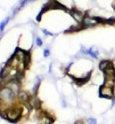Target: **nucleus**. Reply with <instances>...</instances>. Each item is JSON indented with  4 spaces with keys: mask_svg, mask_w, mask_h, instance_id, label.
<instances>
[{
    "mask_svg": "<svg viewBox=\"0 0 115 124\" xmlns=\"http://www.w3.org/2000/svg\"><path fill=\"white\" fill-rule=\"evenodd\" d=\"M3 86L10 89L16 95H18L19 93L21 92V82L18 80H16V79H11V80L8 81V82L5 83ZM1 87H2V86H1Z\"/></svg>",
    "mask_w": 115,
    "mask_h": 124,
    "instance_id": "obj_6",
    "label": "nucleus"
},
{
    "mask_svg": "<svg viewBox=\"0 0 115 124\" xmlns=\"http://www.w3.org/2000/svg\"><path fill=\"white\" fill-rule=\"evenodd\" d=\"M103 85L107 87L115 88V78H109V77H104Z\"/></svg>",
    "mask_w": 115,
    "mask_h": 124,
    "instance_id": "obj_13",
    "label": "nucleus"
},
{
    "mask_svg": "<svg viewBox=\"0 0 115 124\" xmlns=\"http://www.w3.org/2000/svg\"><path fill=\"white\" fill-rule=\"evenodd\" d=\"M36 45H37L38 47H41V46L43 45V41H42V39L39 37H36Z\"/></svg>",
    "mask_w": 115,
    "mask_h": 124,
    "instance_id": "obj_17",
    "label": "nucleus"
},
{
    "mask_svg": "<svg viewBox=\"0 0 115 124\" xmlns=\"http://www.w3.org/2000/svg\"><path fill=\"white\" fill-rule=\"evenodd\" d=\"M115 18H109L107 19V24H114Z\"/></svg>",
    "mask_w": 115,
    "mask_h": 124,
    "instance_id": "obj_21",
    "label": "nucleus"
},
{
    "mask_svg": "<svg viewBox=\"0 0 115 124\" xmlns=\"http://www.w3.org/2000/svg\"><path fill=\"white\" fill-rule=\"evenodd\" d=\"M68 13L71 15V17L78 23V24H81V23H82V22L84 16L86 15L85 13H83L82 11H81V10H78V9H76V8L69 9Z\"/></svg>",
    "mask_w": 115,
    "mask_h": 124,
    "instance_id": "obj_7",
    "label": "nucleus"
},
{
    "mask_svg": "<svg viewBox=\"0 0 115 124\" xmlns=\"http://www.w3.org/2000/svg\"><path fill=\"white\" fill-rule=\"evenodd\" d=\"M27 53H28V51H25V50H20V49H16L15 52L13 53V55L16 56L21 62H23V61L25 59Z\"/></svg>",
    "mask_w": 115,
    "mask_h": 124,
    "instance_id": "obj_11",
    "label": "nucleus"
},
{
    "mask_svg": "<svg viewBox=\"0 0 115 124\" xmlns=\"http://www.w3.org/2000/svg\"><path fill=\"white\" fill-rule=\"evenodd\" d=\"M87 124H97V120H96V118H87Z\"/></svg>",
    "mask_w": 115,
    "mask_h": 124,
    "instance_id": "obj_18",
    "label": "nucleus"
},
{
    "mask_svg": "<svg viewBox=\"0 0 115 124\" xmlns=\"http://www.w3.org/2000/svg\"><path fill=\"white\" fill-rule=\"evenodd\" d=\"M24 110L25 108L22 106H13L9 107L4 114V118L8 119L9 122H17L20 118L24 116Z\"/></svg>",
    "mask_w": 115,
    "mask_h": 124,
    "instance_id": "obj_1",
    "label": "nucleus"
},
{
    "mask_svg": "<svg viewBox=\"0 0 115 124\" xmlns=\"http://www.w3.org/2000/svg\"><path fill=\"white\" fill-rule=\"evenodd\" d=\"M62 106H63V107H66V103L65 99L62 100Z\"/></svg>",
    "mask_w": 115,
    "mask_h": 124,
    "instance_id": "obj_23",
    "label": "nucleus"
},
{
    "mask_svg": "<svg viewBox=\"0 0 115 124\" xmlns=\"http://www.w3.org/2000/svg\"><path fill=\"white\" fill-rule=\"evenodd\" d=\"M42 79H43V76H41V75L37 76L36 80H35V84H34V87H33V94L37 95V93H38V89H39V86H40V83H41Z\"/></svg>",
    "mask_w": 115,
    "mask_h": 124,
    "instance_id": "obj_12",
    "label": "nucleus"
},
{
    "mask_svg": "<svg viewBox=\"0 0 115 124\" xmlns=\"http://www.w3.org/2000/svg\"><path fill=\"white\" fill-rule=\"evenodd\" d=\"M80 53L83 56H90L94 59H97L98 56H99V50H97V48L93 46L89 49H86L84 46H82L81 50H80Z\"/></svg>",
    "mask_w": 115,
    "mask_h": 124,
    "instance_id": "obj_4",
    "label": "nucleus"
},
{
    "mask_svg": "<svg viewBox=\"0 0 115 124\" xmlns=\"http://www.w3.org/2000/svg\"><path fill=\"white\" fill-rule=\"evenodd\" d=\"M17 97H18V100H19L21 103H23L24 105H25V104L28 103V101H29L30 95L26 93V92H25V91H21L19 93V94L17 95Z\"/></svg>",
    "mask_w": 115,
    "mask_h": 124,
    "instance_id": "obj_10",
    "label": "nucleus"
},
{
    "mask_svg": "<svg viewBox=\"0 0 115 124\" xmlns=\"http://www.w3.org/2000/svg\"><path fill=\"white\" fill-rule=\"evenodd\" d=\"M9 20H10V17H7V18H5L1 23H0V33H2L3 30L5 29V27H6V25L8 23Z\"/></svg>",
    "mask_w": 115,
    "mask_h": 124,
    "instance_id": "obj_15",
    "label": "nucleus"
},
{
    "mask_svg": "<svg viewBox=\"0 0 115 124\" xmlns=\"http://www.w3.org/2000/svg\"><path fill=\"white\" fill-rule=\"evenodd\" d=\"M98 24H100V23L97 21L96 17H92L88 14H86L83 18L82 23H81V27H82V29H87V28L96 27V25Z\"/></svg>",
    "mask_w": 115,
    "mask_h": 124,
    "instance_id": "obj_2",
    "label": "nucleus"
},
{
    "mask_svg": "<svg viewBox=\"0 0 115 124\" xmlns=\"http://www.w3.org/2000/svg\"><path fill=\"white\" fill-rule=\"evenodd\" d=\"M25 106H26L27 107H29L30 109H40V106H41V101L38 99V96L37 95H35V94H33V95H30V98H29V101H28V103L25 104Z\"/></svg>",
    "mask_w": 115,
    "mask_h": 124,
    "instance_id": "obj_5",
    "label": "nucleus"
},
{
    "mask_svg": "<svg viewBox=\"0 0 115 124\" xmlns=\"http://www.w3.org/2000/svg\"><path fill=\"white\" fill-rule=\"evenodd\" d=\"M51 67H52V64H50V69H49V73H51Z\"/></svg>",
    "mask_w": 115,
    "mask_h": 124,
    "instance_id": "obj_24",
    "label": "nucleus"
},
{
    "mask_svg": "<svg viewBox=\"0 0 115 124\" xmlns=\"http://www.w3.org/2000/svg\"><path fill=\"white\" fill-rule=\"evenodd\" d=\"M0 39H1V38H0Z\"/></svg>",
    "mask_w": 115,
    "mask_h": 124,
    "instance_id": "obj_25",
    "label": "nucleus"
},
{
    "mask_svg": "<svg viewBox=\"0 0 115 124\" xmlns=\"http://www.w3.org/2000/svg\"><path fill=\"white\" fill-rule=\"evenodd\" d=\"M104 77H109V78H115V67L114 65L109 66V68H107L104 72Z\"/></svg>",
    "mask_w": 115,
    "mask_h": 124,
    "instance_id": "obj_14",
    "label": "nucleus"
},
{
    "mask_svg": "<svg viewBox=\"0 0 115 124\" xmlns=\"http://www.w3.org/2000/svg\"><path fill=\"white\" fill-rule=\"evenodd\" d=\"M115 106V95L114 96H113V98H112V99H111V107H113V106Z\"/></svg>",
    "mask_w": 115,
    "mask_h": 124,
    "instance_id": "obj_22",
    "label": "nucleus"
},
{
    "mask_svg": "<svg viewBox=\"0 0 115 124\" xmlns=\"http://www.w3.org/2000/svg\"><path fill=\"white\" fill-rule=\"evenodd\" d=\"M41 31L43 32V34H44L45 36H48V37H53V36H54L52 33H51L50 31H48V30H47V29H45V28H42V29H41Z\"/></svg>",
    "mask_w": 115,
    "mask_h": 124,
    "instance_id": "obj_19",
    "label": "nucleus"
},
{
    "mask_svg": "<svg viewBox=\"0 0 115 124\" xmlns=\"http://www.w3.org/2000/svg\"><path fill=\"white\" fill-rule=\"evenodd\" d=\"M54 119L46 112H42L39 116V124H52Z\"/></svg>",
    "mask_w": 115,
    "mask_h": 124,
    "instance_id": "obj_8",
    "label": "nucleus"
},
{
    "mask_svg": "<svg viewBox=\"0 0 115 124\" xmlns=\"http://www.w3.org/2000/svg\"><path fill=\"white\" fill-rule=\"evenodd\" d=\"M50 55H51V51H50V50H49L48 48L44 49V50H43V56H44V58H48Z\"/></svg>",
    "mask_w": 115,
    "mask_h": 124,
    "instance_id": "obj_20",
    "label": "nucleus"
},
{
    "mask_svg": "<svg viewBox=\"0 0 115 124\" xmlns=\"http://www.w3.org/2000/svg\"><path fill=\"white\" fill-rule=\"evenodd\" d=\"M34 1H37V0H21L20 1V9L23 8V7H25V5H27L28 3H31V2H34Z\"/></svg>",
    "mask_w": 115,
    "mask_h": 124,
    "instance_id": "obj_16",
    "label": "nucleus"
},
{
    "mask_svg": "<svg viewBox=\"0 0 115 124\" xmlns=\"http://www.w3.org/2000/svg\"><path fill=\"white\" fill-rule=\"evenodd\" d=\"M113 65V62L111 60H109V59H104L102 61H100L99 64H98V68L100 71L104 72L107 68H109V66Z\"/></svg>",
    "mask_w": 115,
    "mask_h": 124,
    "instance_id": "obj_9",
    "label": "nucleus"
},
{
    "mask_svg": "<svg viewBox=\"0 0 115 124\" xmlns=\"http://www.w3.org/2000/svg\"><path fill=\"white\" fill-rule=\"evenodd\" d=\"M98 94L99 97L105 98V99H112L115 95V88H110L101 85L98 89Z\"/></svg>",
    "mask_w": 115,
    "mask_h": 124,
    "instance_id": "obj_3",
    "label": "nucleus"
}]
</instances>
